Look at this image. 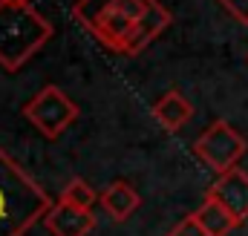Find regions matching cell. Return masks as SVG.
<instances>
[{
  "label": "cell",
  "instance_id": "cell-1",
  "mask_svg": "<svg viewBox=\"0 0 248 236\" xmlns=\"http://www.w3.org/2000/svg\"><path fill=\"white\" fill-rule=\"evenodd\" d=\"M49 207V193L0 147V236H23Z\"/></svg>",
  "mask_w": 248,
  "mask_h": 236
},
{
  "label": "cell",
  "instance_id": "cell-2",
  "mask_svg": "<svg viewBox=\"0 0 248 236\" xmlns=\"http://www.w3.org/2000/svg\"><path fill=\"white\" fill-rule=\"evenodd\" d=\"M52 38V23L32 3L0 0V66L17 72Z\"/></svg>",
  "mask_w": 248,
  "mask_h": 236
},
{
  "label": "cell",
  "instance_id": "cell-3",
  "mask_svg": "<svg viewBox=\"0 0 248 236\" xmlns=\"http://www.w3.org/2000/svg\"><path fill=\"white\" fill-rule=\"evenodd\" d=\"M23 118L44 135V138H61L63 133L78 121V104L63 92L61 87L49 84L44 87L38 95H32L26 104H23Z\"/></svg>",
  "mask_w": 248,
  "mask_h": 236
},
{
  "label": "cell",
  "instance_id": "cell-4",
  "mask_svg": "<svg viewBox=\"0 0 248 236\" xmlns=\"http://www.w3.org/2000/svg\"><path fill=\"white\" fill-rule=\"evenodd\" d=\"M246 150H248L246 135H240L225 118H217L214 124H208L205 133L193 141V156L205 167H211L217 176L234 170L240 164V159L246 156Z\"/></svg>",
  "mask_w": 248,
  "mask_h": 236
},
{
  "label": "cell",
  "instance_id": "cell-5",
  "mask_svg": "<svg viewBox=\"0 0 248 236\" xmlns=\"http://www.w3.org/2000/svg\"><path fill=\"white\" fill-rule=\"evenodd\" d=\"M153 0H116L113 9L95 23V29L90 32L98 44H104L107 49L127 55L130 49V41H133V29L139 23V17L147 12Z\"/></svg>",
  "mask_w": 248,
  "mask_h": 236
},
{
  "label": "cell",
  "instance_id": "cell-6",
  "mask_svg": "<svg viewBox=\"0 0 248 236\" xmlns=\"http://www.w3.org/2000/svg\"><path fill=\"white\" fill-rule=\"evenodd\" d=\"M205 196H211V199H217V202H222L240 222H246L248 219V173L246 170H240V167H234V170H228V173H222V176H217V181L208 187V193Z\"/></svg>",
  "mask_w": 248,
  "mask_h": 236
},
{
  "label": "cell",
  "instance_id": "cell-7",
  "mask_svg": "<svg viewBox=\"0 0 248 236\" xmlns=\"http://www.w3.org/2000/svg\"><path fill=\"white\" fill-rule=\"evenodd\" d=\"M44 228L52 236H90L95 228L93 210H78L72 205L52 202V207L44 216Z\"/></svg>",
  "mask_w": 248,
  "mask_h": 236
},
{
  "label": "cell",
  "instance_id": "cell-8",
  "mask_svg": "<svg viewBox=\"0 0 248 236\" xmlns=\"http://www.w3.org/2000/svg\"><path fill=\"white\" fill-rule=\"evenodd\" d=\"M173 23V15L168 12V6L165 3H159V0H153L150 6H147V12L139 17V23H136V29H133V41H130V49H127V58H133V55H139V52H144L168 26Z\"/></svg>",
  "mask_w": 248,
  "mask_h": 236
},
{
  "label": "cell",
  "instance_id": "cell-9",
  "mask_svg": "<svg viewBox=\"0 0 248 236\" xmlns=\"http://www.w3.org/2000/svg\"><path fill=\"white\" fill-rule=\"evenodd\" d=\"M150 113H153L156 124H159L162 130L176 133V130H182L187 121L193 118V104L187 101L179 89H168V92L153 104V110H150Z\"/></svg>",
  "mask_w": 248,
  "mask_h": 236
},
{
  "label": "cell",
  "instance_id": "cell-10",
  "mask_svg": "<svg viewBox=\"0 0 248 236\" xmlns=\"http://www.w3.org/2000/svg\"><path fill=\"white\" fill-rule=\"evenodd\" d=\"M101 207L110 213V219L113 222H124V219H130L136 210H139V205H141V196H139V190L130 184V181H113L110 187H104L101 190Z\"/></svg>",
  "mask_w": 248,
  "mask_h": 236
},
{
  "label": "cell",
  "instance_id": "cell-11",
  "mask_svg": "<svg viewBox=\"0 0 248 236\" xmlns=\"http://www.w3.org/2000/svg\"><path fill=\"white\" fill-rule=\"evenodd\" d=\"M193 219H196L211 236H228L231 231H237V228L243 225L222 202H217V199H211V196L202 199V205L193 210Z\"/></svg>",
  "mask_w": 248,
  "mask_h": 236
},
{
  "label": "cell",
  "instance_id": "cell-12",
  "mask_svg": "<svg viewBox=\"0 0 248 236\" xmlns=\"http://www.w3.org/2000/svg\"><path fill=\"white\" fill-rule=\"evenodd\" d=\"M98 199H101V193H95L87 178H69L61 187V193H58V202L72 205V207H78V210H93V205H95Z\"/></svg>",
  "mask_w": 248,
  "mask_h": 236
},
{
  "label": "cell",
  "instance_id": "cell-13",
  "mask_svg": "<svg viewBox=\"0 0 248 236\" xmlns=\"http://www.w3.org/2000/svg\"><path fill=\"white\" fill-rule=\"evenodd\" d=\"M113 3H116V0H78V3L72 6V17H75L87 32H93L95 23L113 9Z\"/></svg>",
  "mask_w": 248,
  "mask_h": 236
},
{
  "label": "cell",
  "instance_id": "cell-14",
  "mask_svg": "<svg viewBox=\"0 0 248 236\" xmlns=\"http://www.w3.org/2000/svg\"><path fill=\"white\" fill-rule=\"evenodd\" d=\"M170 236H211V234H208V231L193 219V213H190V216H185V219L170 231Z\"/></svg>",
  "mask_w": 248,
  "mask_h": 236
},
{
  "label": "cell",
  "instance_id": "cell-15",
  "mask_svg": "<svg viewBox=\"0 0 248 236\" xmlns=\"http://www.w3.org/2000/svg\"><path fill=\"white\" fill-rule=\"evenodd\" d=\"M219 6L240 23L248 26V0H219Z\"/></svg>",
  "mask_w": 248,
  "mask_h": 236
},
{
  "label": "cell",
  "instance_id": "cell-16",
  "mask_svg": "<svg viewBox=\"0 0 248 236\" xmlns=\"http://www.w3.org/2000/svg\"><path fill=\"white\" fill-rule=\"evenodd\" d=\"M9 3H32V0H9Z\"/></svg>",
  "mask_w": 248,
  "mask_h": 236
},
{
  "label": "cell",
  "instance_id": "cell-17",
  "mask_svg": "<svg viewBox=\"0 0 248 236\" xmlns=\"http://www.w3.org/2000/svg\"><path fill=\"white\" fill-rule=\"evenodd\" d=\"M168 236H170V234H168Z\"/></svg>",
  "mask_w": 248,
  "mask_h": 236
}]
</instances>
